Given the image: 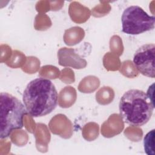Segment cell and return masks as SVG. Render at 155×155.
I'll return each mask as SVG.
<instances>
[{
	"mask_svg": "<svg viewBox=\"0 0 155 155\" xmlns=\"http://www.w3.org/2000/svg\"><path fill=\"white\" fill-rule=\"evenodd\" d=\"M58 94L53 82L46 78L31 81L25 87L22 101L27 113L35 117L46 116L58 105Z\"/></svg>",
	"mask_w": 155,
	"mask_h": 155,
	"instance_id": "cell-1",
	"label": "cell"
},
{
	"mask_svg": "<svg viewBox=\"0 0 155 155\" xmlns=\"http://www.w3.org/2000/svg\"><path fill=\"white\" fill-rule=\"evenodd\" d=\"M154 108L147 93L138 89L127 91L119 104L120 116L123 121L133 127H141L151 119Z\"/></svg>",
	"mask_w": 155,
	"mask_h": 155,
	"instance_id": "cell-2",
	"label": "cell"
},
{
	"mask_svg": "<svg viewBox=\"0 0 155 155\" xmlns=\"http://www.w3.org/2000/svg\"><path fill=\"white\" fill-rule=\"evenodd\" d=\"M0 138L8 137L15 130L24 126L26 108L17 97L5 92L0 94Z\"/></svg>",
	"mask_w": 155,
	"mask_h": 155,
	"instance_id": "cell-3",
	"label": "cell"
},
{
	"mask_svg": "<svg viewBox=\"0 0 155 155\" xmlns=\"http://www.w3.org/2000/svg\"><path fill=\"white\" fill-rule=\"evenodd\" d=\"M121 22L122 32L127 35H137L153 30L155 17L149 15L139 6L131 5L124 10Z\"/></svg>",
	"mask_w": 155,
	"mask_h": 155,
	"instance_id": "cell-4",
	"label": "cell"
},
{
	"mask_svg": "<svg viewBox=\"0 0 155 155\" xmlns=\"http://www.w3.org/2000/svg\"><path fill=\"white\" fill-rule=\"evenodd\" d=\"M154 44H146L140 46L134 53L133 63L137 70L143 76L154 78Z\"/></svg>",
	"mask_w": 155,
	"mask_h": 155,
	"instance_id": "cell-5",
	"label": "cell"
},
{
	"mask_svg": "<svg viewBox=\"0 0 155 155\" xmlns=\"http://www.w3.org/2000/svg\"><path fill=\"white\" fill-rule=\"evenodd\" d=\"M154 130H151L144 137L143 146L146 154L148 155L154 154Z\"/></svg>",
	"mask_w": 155,
	"mask_h": 155,
	"instance_id": "cell-6",
	"label": "cell"
}]
</instances>
